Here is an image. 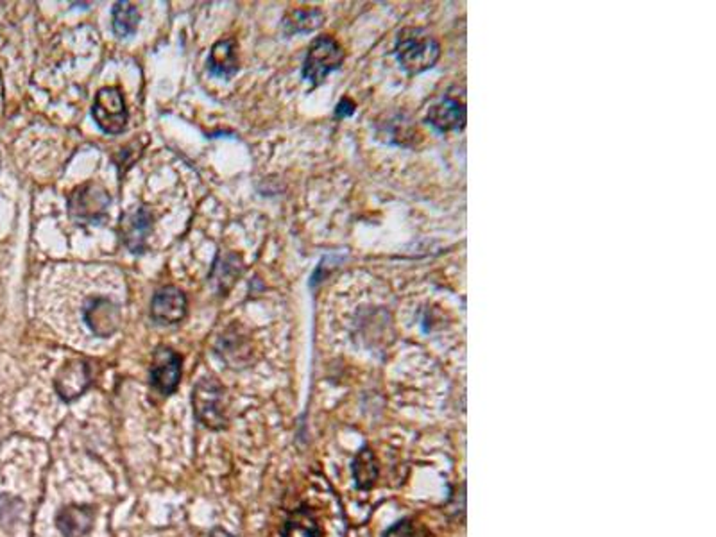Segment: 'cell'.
Here are the masks:
<instances>
[{"mask_svg": "<svg viewBox=\"0 0 716 537\" xmlns=\"http://www.w3.org/2000/svg\"><path fill=\"white\" fill-rule=\"evenodd\" d=\"M182 380V356L167 346L154 351L150 364V384L156 391L169 396L178 389Z\"/></svg>", "mask_w": 716, "mask_h": 537, "instance_id": "8", "label": "cell"}, {"mask_svg": "<svg viewBox=\"0 0 716 537\" xmlns=\"http://www.w3.org/2000/svg\"><path fill=\"white\" fill-rule=\"evenodd\" d=\"M83 321L90 328V332L100 337H111L122 321L120 306L106 295H92L83 303Z\"/></svg>", "mask_w": 716, "mask_h": 537, "instance_id": "6", "label": "cell"}, {"mask_svg": "<svg viewBox=\"0 0 716 537\" xmlns=\"http://www.w3.org/2000/svg\"><path fill=\"white\" fill-rule=\"evenodd\" d=\"M344 61V50L330 36H319L312 42L303 65V77L314 87L321 85L325 77L337 70Z\"/></svg>", "mask_w": 716, "mask_h": 537, "instance_id": "4", "label": "cell"}, {"mask_svg": "<svg viewBox=\"0 0 716 537\" xmlns=\"http://www.w3.org/2000/svg\"><path fill=\"white\" fill-rule=\"evenodd\" d=\"M92 386V366L83 358L67 360L56 375L54 387L63 401H74Z\"/></svg>", "mask_w": 716, "mask_h": 537, "instance_id": "7", "label": "cell"}, {"mask_svg": "<svg viewBox=\"0 0 716 537\" xmlns=\"http://www.w3.org/2000/svg\"><path fill=\"white\" fill-rule=\"evenodd\" d=\"M192 405L197 421L206 429L223 430L226 427L228 398L224 386L217 378L206 377L195 384L192 392Z\"/></svg>", "mask_w": 716, "mask_h": 537, "instance_id": "1", "label": "cell"}, {"mask_svg": "<svg viewBox=\"0 0 716 537\" xmlns=\"http://www.w3.org/2000/svg\"><path fill=\"white\" fill-rule=\"evenodd\" d=\"M439 54V44L421 29L403 31L396 44L398 61L410 74H421L431 68Z\"/></svg>", "mask_w": 716, "mask_h": 537, "instance_id": "2", "label": "cell"}, {"mask_svg": "<svg viewBox=\"0 0 716 537\" xmlns=\"http://www.w3.org/2000/svg\"><path fill=\"white\" fill-rule=\"evenodd\" d=\"M119 232L122 243L131 253H142L152 232V213L143 206L128 210L120 219Z\"/></svg>", "mask_w": 716, "mask_h": 537, "instance_id": "10", "label": "cell"}, {"mask_svg": "<svg viewBox=\"0 0 716 537\" xmlns=\"http://www.w3.org/2000/svg\"><path fill=\"white\" fill-rule=\"evenodd\" d=\"M380 468L375 453L369 448H364L358 451V455L353 460V477L358 489H371L375 486L379 479Z\"/></svg>", "mask_w": 716, "mask_h": 537, "instance_id": "16", "label": "cell"}, {"mask_svg": "<svg viewBox=\"0 0 716 537\" xmlns=\"http://www.w3.org/2000/svg\"><path fill=\"white\" fill-rule=\"evenodd\" d=\"M111 199L99 183H85L68 196V213L79 224H100L108 217Z\"/></svg>", "mask_w": 716, "mask_h": 537, "instance_id": "3", "label": "cell"}, {"mask_svg": "<svg viewBox=\"0 0 716 537\" xmlns=\"http://www.w3.org/2000/svg\"><path fill=\"white\" fill-rule=\"evenodd\" d=\"M208 70L213 77L219 79H232L239 72V56H237V42L235 38L217 42L208 57Z\"/></svg>", "mask_w": 716, "mask_h": 537, "instance_id": "12", "label": "cell"}, {"mask_svg": "<svg viewBox=\"0 0 716 537\" xmlns=\"http://www.w3.org/2000/svg\"><path fill=\"white\" fill-rule=\"evenodd\" d=\"M385 537L420 536H418V529H416V525H414L410 520H403V522H398L394 527H390V529L385 532Z\"/></svg>", "mask_w": 716, "mask_h": 537, "instance_id": "18", "label": "cell"}, {"mask_svg": "<svg viewBox=\"0 0 716 537\" xmlns=\"http://www.w3.org/2000/svg\"><path fill=\"white\" fill-rule=\"evenodd\" d=\"M92 115L96 124L106 135H120L128 126V109L122 92L115 87H106L97 92Z\"/></svg>", "mask_w": 716, "mask_h": 537, "instance_id": "5", "label": "cell"}, {"mask_svg": "<svg viewBox=\"0 0 716 537\" xmlns=\"http://www.w3.org/2000/svg\"><path fill=\"white\" fill-rule=\"evenodd\" d=\"M464 122H466V109L459 100L444 98L430 108L429 124L442 133L457 131L464 126Z\"/></svg>", "mask_w": 716, "mask_h": 537, "instance_id": "13", "label": "cell"}, {"mask_svg": "<svg viewBox=\"0 0 716 537\" xmlns=\"http://www.w3.org/2000/svg\"><path fill=\"white\" fill-rule=\"evenodd\" d=\"M284 537H323V531L316 514L308 507H301L288 516Z\"/></svg>", "mask_w": 716, "mask_h": 537, "instance_id": "14", "label": "cell"}, {"mask_svg": "<svg viewBox=\"0 0 716 537\" xmlns=\"http://www.w3.org/2000/svg\"><path fill=\"white\" fill-rule=\"evenodd\" d=\"M187 295L182 289L167 285L152 295L150 317L158 325H178L187 315Z\"/></svg>", "mask_w": 716, "mask_h": 537, "instance_id": "9", "label": "cell"}, {"mask_svg": "<svg viewBox=\"0 0 716 537\" xmlns=\"http://www.w3.org/2000/svg\"><path fill=\"white\" fill-rule=\"evenodd\" d=\"M113 33L119 38H128L137 33L139 22H140V13L135 4L128 0H120L113 5Z\"/></svg>", "mask_w": 716, "mask_h": 537, "instance_id": "15", "label": "cell"}, {"mask_svg": "<svg viewBox=\"0 0 716 537\" xmlns=\"http://www.w3.org/2000/svg\"><path fill=\"white\" fill-rule=\"evenodd\" d=\"M96 522V511L88 505H68L57 512L56 527L65 537L87 536Z\"/></svg>", "mask_w": 716, "mask_h": 537, "instance_id": "11", "label": "cell"}, {"mask_svg": "<svg viewBox=\"0 0 716 537\" xmlns=\"http://www.w3.org/2000/svg\"><path fill=\"white\" fill-rule=\"evenodd\" d=\"M323 22V13L319 9H296L290 11L284 20L286 35L310 33L317 29Z\"/></svg>", "mask_w": 716, "mask_h": 537, "instance_id": "17", "label": "cell"}, {"mask_svg": "<svg viewBox=\"0 0 716 537\" xmlns=\"http://www.w3.org/2000/svg\"><path fill=\"white\" fill-rule=\"evenodd\" d=\"M355 111V104L349 102L348 98H344L338 106H337V117H348Z\"/></svg>", "mask_w": 716, "mask_h": 537, "instance_id": "19", "label": "cell"}]
</instances>
